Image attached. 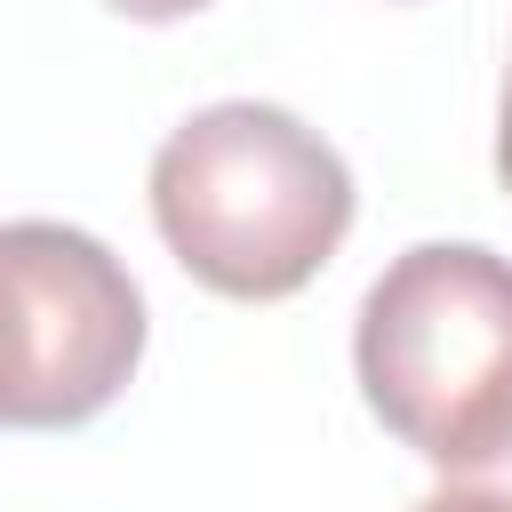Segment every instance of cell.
<instances>
[{"label":"cell","instance_id":"obj_7","mask_svg":"<svg viewBox=\"0 0 512 512\" xmlns=\"http://www.w3.org/2000/svg\"><path fill=\"white\" fill-rule=\"evenodd\" d=\"M496 176L512 192V64H504V112H496Z\"/></svg>","mask_w":512,"mask_h":512},{"label":"cell","instance_id":"obj_5","mask_svg":"<svg viewBox=\"0 0 512 512\" xmlns=\"http://www.w3.org/2000/svg\"><path fill=\"white\" fill-rule=\"evenodd\" d=\"M104 8H120V16H136V24H176V16H200L208 0H104Z\"/></svg>","mask_w":512,"mask_h":512},{"label":"cell","instance_id":"obj_2","mask_svg":"<svg viewBox=\"0 0 512 512\" xmlns=\"http://www.w3.org/2000/svg\"><path fill=\"white\" fill-rule=\"evenodd\" d=\"M376 424L448 480L512 440V256L424 240L376 272L352 328Z\"/></svg>","mask_w":512,"mask_h":512},{"label":"cell","instance_id":"obj_3","mask_svg":"<svg viewBox=\"0 0 512 512\" xmlns=\"http://www.w3.org/2000/svg\"><path fill=\"white\" fill-rule=\"evenodd\" d=\"M144 360L128 264L48 216L0 224V432H72L104 416Z\"/></svg>","mask_w":512,"mask_h":512},{"label":"cell","instance_id":"obj_1","mask_svg":"<svg viewBox=\"0 0 512 512\" xmlns=\"http://www.w3.org/2000/svg\"><path fill=\"white\" fill-rule=\"evenodd\" d=\"M152 224L200 288L280 304L344 248L352 168L296 112L232 96L152 152Z\"/></svg>","mask_w":512,"mask_h":512},{"label":"cell","instance_id":"obj_6","mask_svg":"<svg viewBox=\"0 0 512 512\" xmlns=\"http://www.w3.org/2000/svg\"><path fill=\"white\" fill-rule=\"evenodd\" d=\"M456 480H472V488H496L504 504H512V440L488 456V464H472V472H456Z\"/></svg>","mask_w":512,"mask_h":512},{"label":"cell","instance_id":"obj_4","mask_svg":"<svg viewBox=\"0 0 512 512\" xmlns=\"http://www.w3.org/2000/svg\"><path fill=\"white\" fill-rule=\"evenodd\" d=\"M408 512H512L496 488H472V480H448V488H432L424 504H408Z\"/></svg>","mask_w":512,"mask_h":512}]
</instances>
